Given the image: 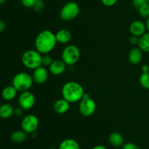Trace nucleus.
Masks as SVG:
<instances>
[{"instance_id":"nucleus-6","label":"nucleus","mask_w":149,"mask_h":149,"mask_svg":"<svg viewBox=\"0 0 149 149\" xmlns=\"http://www.w3.org/2000/svg\"><path fill=\"white\" fill-rule=\"evenodd\" d=\"M96 109V102L88 93H85L79 105V111L81 115L84 117H90L95 112Z\"/></svg>"},{"instance_id":"nucleus-13","label":"nucleus","mask_w":149,"mask_h":149,"mask_svg":"<svg viewBox=\"0 0 149 149\" xmlns=\"http://www.w3.org/2000/svg\"><path fill=\"white\" fill-rule=\"evenodd\" d=\"M70 102L65 99H60L55 101L53 104V110L56 113L64 114L68 112L70 109Z\"/></svg>"},{"instance_id":"nucleus-4","label":"nucleus","mask_w":149,"mask_h":149,"mask_svg":"<svg viewBox=\"0 0 149 149\" xmlns=\"http://www.w3.org/2000/svg\"><path fill=\"white\" fill-rule=\"evenodd\" d=\"M33 80L32 75H30L29 73L22 72L17 73L13 78V86L17 89V91L23 92L29 91L33 85Z\"/></svg>"},{"instance_id":"nucleus-31","label":"nucleus","mask_w":149,"mask_h":149,"mask_svg":"<svg viewBox=\"0 0 149 149\" xmlns=\"http://www.w3.org/2000/svg\"><path fill=\"white\" fill-rule=\"evenodd\" d=\"M23 110H24L22 109L20 107H18V108H17L15 109L14 115H15V116H17V117L21 116V115L23 114Z\"/></svg>"},{"instance_id":"nucleus-15","label":"nucleus","mask_w":149,"mask_h":149,"mask_svg":"<svg viewBox=\"0 0 149 149\" xmlns=\"http://www.w3.org/2000/svg\"><path fill=\"white\" fill-rule=\"evenodd\" d=\"M109 141L110 144L113 147H122L125 144V139L123 136L117 131L111 133L109 137Z\"/></svg>"},{"instance_id":"nucleus-30","label":"nucleus","mask_w":149,"mask_h":149,"mask_svg":"<svg viewBox=\"0 0 149 149\" xmlns=\"http://www.w3.org/2000/svg\"><path fill=\"white\" fill-rule=\"evenodd\" d=\"M139 38L140 37H138L131 35V37H130V42L133 45H138V42H139Z\"/></svg>"},{"instance_id":"nucleus-26","label":"nucleus","mask_w":149,"mask_h":149,"mask_svg":"<svg viewBox=\"0 0 149 149\" xmlns=\"http://www.w3.org/2000/svg\"><path fill=\"white\" fill-rule=\"evenodd\" d=\"M36 0H21V4L26 8H33Z\"/></svg>"},{"instance_id":"nucleus-29","label":"nucleus","mask_w":149,"mask_h":149,"mask_svg":"<svg viewBox=\"0 0 149 149\" xmlns=\"http://www.w3.org/2000/svg\"><path fill=\"white\" fill-rule=\"evenodd\" d=\"M100 1L103 5L106 7H112L116 4L118 0H100Z\"/></svg>"},{"instance_id":"nucleus-22","label":"nucleus","mask_w":149,"mask_h":149,"mask_svg":"<svg viewBox=\"0 0 149 149\" xmlns=\"http://www.w3.org/2000/svg\"><path fill=\"white\" fill-rule=\"evenodd\" d=\"M139 83L143 89L149 90V72H142L139 77Z\"/></svg>"},{"instance_id":"nucleus-19","label":"nucleus","mask_w":149,"mask_h":149,"mask_svg":"<svg viewBox=\"0 0 149 149\" xmlns=\"http://www.w3.org/2000/svg\"><path fill=\"white\" fill-rule=\"evenodd\" d=\"M58 149H80V146L74 139L67 138L60 143Z\"/></svg>"},{"instance_id":"nucleus-1","label":"nucleus","mask_w":149,"mask_h":149,"mask_svg":"<svg viewBox=\"0 0 149 149\" xmlns=\"http://www.w3.org/2000/svg\"><path fill=\"white\" fill-rule=\"evenodd\" d=\"M56 37L50 30H44L39 32L35 39V48L42 55L49 54L53 51L57 44Z\"/></svg>"},{"instance_id":"nucleus-9","label":"nucleus","mask_w":149,"mask_h":149,"mask_svg":"<svg viewBox=\"0 0 149 149\" xmlns=\"http://www.w3.org/2000/svg\"><path fill=\"white\" fill-rule=\"evenodd\" d=\"M35 102H36L35 95L30 91L21 92L18 97L19 107H20L24 110L31 109L34 106Z\"/></svg>"},{"instance_id":"nucleus-18","label":"nucleus","mask_w":149,"mask_h":149,"mask_svg":"<svg viewBox=\"0 0 149 149\" xmlns=\"http://www.w3.org/2000/svg\"><path fill=\"white\" fill-rule=\"evenodd\" d=\"M15 108L10 104L4 103L0 106V118L3 119L10 118L14 115Z\"/></svg>"},{"instance_id":"nucleus-28","label":"nucleus","mask_w":149,"mask_h":149,"mask_svg":"<svg viewBox=\"0 0 149 149\" xmlns=\"http://www.w3.org/2000/svg\"><path fill=\"white\" fill-rule=\"evenodd\" d=\"M148 2V0H132V4L135 8L138 9L143 4Z\"/></svg>"},{"instance_id":"nucleus-25","label":"nucleus","mask_w":149,"mask_h":149,"mask_svg":"<svg viewBox=\"0 0 149 149\" xmlns=\"http://www.w3.org/2000/svg\"><path fill=\"white\" fill-rule=\"evenodd\" d=\"M45 7V1H41V0H36V3L33 5V9L36 13H41L44 10Z\"/></svg>"},{"instance_id":"nucleus-11","label":"nucleus","mask_w":149,"mask_h":149,"mask_svg":"<svg viewBox=\"0 0 149 149\" xmlns=\"http://www.w3.org/2000/svg\"><path fill=\"white\" fill-rule=\"evenodd\" d=\"M147 30L146 23H144L142 20H137L132 22L130 26V32L131 35L141 37L142 35L146 33Z\"/></svg>"},{"instance_id":"nucleus-17","label":"nucleus","mask_w":149,"mask_h":149,"mask_svg":"<svg viewBox=\"0 0 149 149\" xmlns=\"http://www.w3.org/2000/svg\"><path fill=\"white\" fill-rule=\"evenodd\" d=\"M17 93V91L14 86H6L1 91V96L3 99L5 101H11L13 100L16 97Z\"/></svg>"},{"instance_id":"nucleus-32","label":"nucleus","mask_w":149,"mask_h":149,"mask_svg":"<svg viewBox=\"0 0 149 149\" xmlns=\"http://www.w3.org/2000/svg\"><path fill=\"white\" fill-rule=\"evenodd\" d=\"M6 24L3 20H0V34L2 33L4 30H5Z\"/></svg>"},{"instance_id":"nucleus-14","label":"nucleus","mask_w":149,"mask_h":149,"mask_svg":"<svg viewBox=\"0 0 149 149\" xmlns=\"http://www.w3.org/2000/svg\"><path fill=\"white\" fill-rule=\"evenodd\" d=\"M129 61L133 65L140 64L143 59V51L138 47L132 48L128 55Z\"/></svg>"},{"instance_id":"nucleus-38","label":"nucleus","mask_w":149,"mask_h":149,"mask_svg":"<svg viewBox=\"0 0 149 149\" xmlns=\"http://www.w3.org/2000/svg\"><path fill=\"white\" fill-rule=\"evenodd\" d=\"M148 3L149 4V0H148Z\"/></svg>"},{"instance_id":"nucleus-7","label":"nucleus","mask_w":149,"mask_h":149,"mask_svg":"<svg viewBox=\"0 0 149 149\" xmlns=\"http://www.w3.org/2000/svg\"><path fill=\"white\" fill-rule=\"evenodd\" d=\"M79 7L75 1H68L64 4L60 12V17L63 20L71 21L77 18L79 14Z\"/></svg>"},{"instance_id":"nucleus-33","label":"nucleus","mask_w":149,"mask_h":149,"mask_svg":"<svg viewBox=\"0 0 149 149\" xmlns=\"http://www.w3.org/2000/svg\"><path fill=\"white\" fill-rule=\"evenodd\" d=\"M141 70H142V72H149V66L147 65V64H143V65L142 66Z\"/></svg>"},{"instance_id":"nucleus-8","label":"nucleus","mask_w":149,"mask_h":149,"mask_svg":"<svg viewBox=\"0 0 149 149\" xmlns=\"http://www.w3.org/2000/svg\"><path fill=\"white\" fill-rule=\"evenodd\" d=\"M22 130L27 134H32L36 132L39 125V121L37 116L33 114H29L23 117L21 121Z\"/></svg>"},{"instance_id":"nucleus-39","label":"nucleus","mask_w":149,"mask_h":149,"mask_svg":"<svg viewBox=\"0 0 149 149\" xmlns=\"http://www.w3.org/2000/svg\"><path fill=\"white\" fill-rule=\"evenodd\" d=\"M41 1H45V0H41Z\"/></svg>"},{"instance_id":"nucleus-5","label":"nucleus","mask_w":149,"mask_h":149,"mask_svg":"<svg viewBox=\"0 0 149 149\" xmlns=\"http://www.w3.org/2000/svg\"><path fill=\"white\" fill-rule=\"evenodd\" d=\"M80 54V51L77 46L74 45H67L63 50L61 59L66 65H74L79 60Z\"/></svg>"},{"instance_id":"nucleus-27","label":"nucleus","mask_w":149,"mask_h":149,"mask_svg":"<svg viewBox=\"0 0 149 149\" xmlns=\"http://www.w3.org/2000/svg\"><path fill=\"white\" fill-rule=\"evenodd\" d=\"M122 149H140V148L135 143L128 142L122 146Z\"/></svg>"},{"instance_id":"nucleus-16","label":"nucleus","mask_w":149,"mask_h":149,"mask_svg":"<svg viewBox=\"0 0 149 149\" xmlns=\"http://www.w3.org/2000/svg\"><path fill=\"white\" fill-rule=\"evenodd\" d=\"M55 37L58 42L61 44H67L71 41V33L68 29H60L57 33H55Z\"/></svg>"},{"instance_id":"nucleus-35","label":"nucleus","mask_w":149,"mask_h":149,"mask_svg":"<svg viewBox=\"0 0 149 149\" xmlns=\"http://www.w3.org/2000/svg\"><path fill=\"white\" fill-rule=\"evenodd\" d=\"M146 26L147 30L149 32V17L146 19Z\"/></svg>"},{"instance_id":"nucleus-20","label":"nucleus","mask_w":149,"mask_h":149,"mask_svg":"<svg viewBox=\"0 0 149 149\" xmlns=\"http://www.w3.org/2000/svg\"><path fill=\"white\" fill-rule=\"evenodd\" d=\"M138 47L145 53H149V32H146L139 38Z\"/></svg>"},{"instance_id":"nucleus-10","label":"nucleus","mask_w":149,"mask_h":149,"mask_svg":"<svg viewBox=\"0 0 149 149\" xmlns=\"http://www.w3.org/2000/svg\"><path fill=\"white\" fill-rule=\"evenodd\" d=\"M49 76V72L47 70L46 67L41 66L38 68L35 69L33 72L32 77L33 82L37 84H43L47 80Z\"/></svg>"},{"instance_id":"nucleus-24","label":"nucleus","mask_w":149,"mask_h":149,"mask_svg":"<svg viewBox=\"0 0 149 149\" xmlns=\"http://www.w3.org/2000/svg\"><path fill=\"white\" fill-rule=\"evenodd\" d=\"M53 61L52 58L49 54H45L42 56V66L43 67H49L52 62Z\"/></svg>"},{"instance_id":"nucleus-34","label":"nucleus","mask_w":149,"mask_h":149,"mask_svg":"<svg viewBox=\"0 0 149 149\" xmlns=\"http://www.w3.org/2000/svg\"><path fill=\"white\" fill-rule=\"evenodd\" d=\"M92 149H107L106 146L102 145H97L94 146Z\"/></svg>"},{"instance_id":"nucleus-2","label":"nucleus","mask_w":149,"mask_h":149,"mask_svg":"<svg viewBox=\"0 0 149 149\" xmlns=\"http://www.w3.org/2000/svg\"><path fill=\"white\" fill-rule=\"evenodd\" d=\"M84 94V88L78 82L68 81L62 88L63 98L70 103L80 102Z\"/></svg>"},{"instance_id":"nucleus-3","label":"nucleus","mask_w":149,"mask_h":149,"mask_svg":"<svg viewBox=\"0 0 149 149\" xmlns=\"http://www.w3.org/2000/svg\"><path fill=\"white\" fill-rule=\"evenodd\" d=\"M42 56L36 50H28L22 55L21 61L26 68L34 70L42 66Z\"/></svg>"},{"instance_id":"nucleus-23","label":"nucleus","mask_w":149,"mask_h":149,"mask_svg":"<svg viewBox=\"0 0 149 149\" xmlns=\"http://www.w3.org/2000/svg\"><path fill=\"white\" fill-rule=\"evenodd\" d=\"M138 13L143 18H148L149 17V4L148 2L143 4L138 9Z\"/></svg>"},{"instance_id":"nucleus-12","label":"nucleus","mask_w":149,"mask_h":149,"mask_svg":"<svg viewBox=\"0 0 149 149\" xmlns=\"http://www.w3.org/2000/svg\"><path fill=\"white\" fill-rule=\"evenodd\" d=\"M66 66L65 63L62 59L53 60L49 67V71L53 75H61L65 72Z\"/></svg>"},{"instance_id":"nucleus-21","label":"nucleus","mask_w":149,"mask_h":149,"mask_svg":"<svg viewBox=\"0 0 149 149\" xmlns=\"http://www.w3.org/2000/svg\"><path fill=\"white\" fill-rule=\"evenodd\" d=\"M12 141L16 143H21L27 138V133L23 130H16L11 134Z\"/></svg>"},{"instance_id":"nucleus-37","label":"nucleus","mask_w":149,"mask_h":149,"mask_svg":"<svg viewBox=\"0 0 149 149\" xmlns=\"http://www.w3.org/2000/svg\"><path fill=\"white\" fill-rule=\"evenodd\" d=\"M49 149H58V148H51Z\"/></svg>"},{"instance_id":"nucleus-36","label":"nucleus","mask_w":149,"mask_h":149,"mask_svg":"<svg viewBox=\"0 0 149 149\" xmlns=\"http://www.w3.org/2000/svg\"><path fill=\"white\" fill-rule=\"evenodd\" d=\"M7 1V0H0V4H3Z\"/></svg>"}]
</instances>
